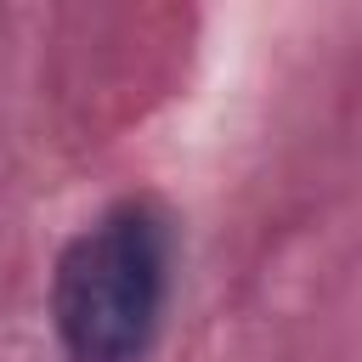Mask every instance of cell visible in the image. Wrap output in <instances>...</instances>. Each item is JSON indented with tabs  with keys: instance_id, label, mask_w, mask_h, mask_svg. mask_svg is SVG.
I'll return each mask as SVG.
<instances>
[{
	"instance_id": "6da1fadb",
	"label": "cell",
	"mask_w": 362,
	"mask_h": 362,
	"mask_svg": "<svg viewBox=\"0 0 362 362\" xmlns=\"http://www.w3.org/2000/svg\"><path fill=\"white\" fill-rule=\"evenodd\" d=\"M170 300V221L153 204H113L57 260L51 322L68 362H141Z\"/></svg>"
}]
</instances>
